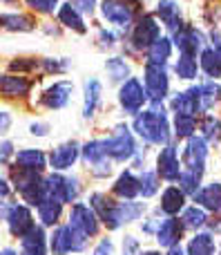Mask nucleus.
Returning <instances> with one entry per match:
<instances>
[{
    "instance_id": "bf43d9fd",
    "label": "nucleus",
    "mask_w": 221,
    "mask_h": 255,
    "mask_svg": "<svg viewBox=\"0 0 221 255\" xmlns=\"http://www.w3.org/2000/svg\"><path fill=\"white\" fill-rule=\"evenodd\" d=\"M20 255H29V253H20Z\"/></svg>"
},
{
    "instance_id": "aec40b11",
    "label": "nucleus",
    "mask_w": 221,
    "mask_h": 255,
    "mask_svg": "<svg viewBox=\"0 0 221 255\" xmlns=\"http://www.w3.org/2000/svg\"><path fill=\"white\" fill-rule=\"evenodd\" d=\"M154 16L163 22V27L170 31V34H177L186 22L181 18V4L177 0H159L154 9Z\"/></svg>"
},
{
    "instance_id": "1a4fd4ad",
    "label": "nucleus",
    "mask_w": 221,
    "mask_h": 255,
    "mask_svg": "<svg viewBox=\"0 0 221 255\" xmlns=\"http://www.w3.org/2000/svg\"><path fill=\"white\" fill-rule=\"evenodd\" d=\"M67 224L74 226V229L78 231L80 235H85L87 240H94L101 233L103 222L98 220L96 211H94L89 204L76 202V204H72L70 211H67Z\"/></svg>"
},
{
    "instance_id": "6ab92c4d",
    "label": "nucleus",
    "mask_w": 221,
    "mask_h": 255,
    "mask_svg": "<svg viewBox=\"0 0 221 255\" xmlns=\"http://www.w3.org/2000/svg\"><path fill=\"white\" fill-rule=\"evenodd\" d=\"M72 94H74V83L72 81H56L49 88H45V92L40 94V103L47 110H63L70 103Z\"/></svg>"
},
{
    "instance_id": "58836bf2",
    "label": "nucleus",
    "mask_w": 221,
    "mask_h": 255,
    "mask_svg": "<svg viewBox=\"0 0 221 255\" xmlns=\"http://www.w3.org/2000/svg\"><path fill=\"white\" fill-rule=\"evenodd\" d=\"M139 181H141V197L143 199H152L159 195L161 190V177L156 175V170H150V168H143L139 172Z\"/></svg>"
},
{
    "instance_id": "39448f33",
    "label": "nucleus",
    "mask_w": 221,
    "mask_h": 255,
    "mask_svg": "<svg viewBox=\"0 0 221 255\" xmlns=\"http://www.w3.org/2000/svg\"><path fill=\"white\" fill-rule=\"evenodd\" d=\"M89 240L80 235L74 226L65 224L52 229L49 233V255H72V253H83L87 249Z\"/></svg>"
},
{
    "instance_id": "c03bdc74",
    "label": "nucleus",
    "mask_w": 221,
    "mask_h": 255,
    "mask_svg": "<svg viewBox=\"0 0 221 255\" xmlns=\"http://www.w3.org/2000/svg\"><path fill=\"white\" fill-rule=\"evenodd\" d=\"M40 67V58H13L7 65L9 72H34Z\"/></svg>"
},
{
    "instance_id": "5fc2aeb1",
    "label": "nucleus",
    "mask_w": 221,
    "mask_h": 255,
    "mask_svg": "<svg viewBox=\"0 0 221 255\" xmlns=\"http://www.w3.org/2000/svg\"><path fill=\"white\" fill-rule=\"evenodd\" d=\"M208 45H213V47L221 54V29H213V31H210V43Z\"/></svg>"
},
{
    "instance_id": "a18cd8bd",
    "label": "nucleus",
    "mask_w": 221,
    "mask_h": 255,
    "mask_svg": "<svg viewBox=\"0 0 221 255\" xmlns=\"http://www.w3.org/2000/svg\"><path fill=\"white\" fill-rule=\"evenodd\" d=\"M112 172H114V161H112L110 157L94 163V166L89 168V175H92L94 179H107V177H112Z\"/></svg>"
},
{
    "instance_id": "09e8293b",
    "label": "nucleus",
    "mask_w": 221,
    "mask_h": 255,
    "mask_svg": "<svg viewBox=\"0 0 221 255\" xmlns=\"http://www.w3.org/2000/svg\"><path fill=\"white\" fill-rule=\"evenodd\" d=\"M16 152L18 150H13V141L2 139V143H0V163L7 168L11 163V157H16Z\"/></svg>"
},
{
    "instance_id": "412c9836",
    "label": "nucleus",
    "mask_w": 221,
    "mask_h": 255,
    "mask_svg": "<svg viewBox=\"0 0 221 255\" xmlns=\"http://www.w3.org/2000/svg\"><path fill=\"white\" fill-rule=\"evenodd\" d=\"M34 88V81L25 74H2L0 76V92L4 99H25Z\"/></svg>"
},
{
    "instance_id": "bb28decb",
    "label": "nucleus",
    "mask_w": 221,
    "mask_h": 255,
    "mask_svg": "<svg viewBox=\"0 0 221 255\" xmlns=\"http://www.w3.org/2000/svg\"><path fill=\"white\" fill-rule=\"evenodd\" d=\"M58 22L63 27H67V29L76 31V34H87V25H85L83 13L76 7H72V2L61 4V9H58Z\"/></svg>"
},
{
    "instance_id": "4c0bfd02",
    "label": "nucleus",
    "mask_w": 221,
    "mask_h": 255,
    "mask_svg": "<svg viewBox=\"0 0 221 255\" xmlns=\"http://www.w3.org/2000/svg\"><path fill=\"white\" fill-rule=\"evenodd\" d=\"M119 213H121V224L128 226V224H134V222H139L141 217H146L147 213V204L143 202H121L119 204Z\"/></svg>"
},
{
    "instance_id": "cd10ccee",
    "label": "nucleus",
    "mask_w": 221,
    "mask_h": 255,
    "mask_svg": "<svg viewBox=\"0 0 221 255\" xmlns=\"http://www.w3.org/2000/svg\"><path fill=\"white\" fill-rule=\"evenodd\" d=\"M181 222L186 226V231H192V233H199V231H206L210 224V213L204 211L201 206H188L186 211L181 213Z\"/></svg>"
},
{
    "instance_id": "3c124183",
    "label": "nucleus",
    "mask_w": 221,
    "mask_h": 255,
    "mask_svg": "<svg viewBox=\"0 0 221 255\" xmlns=\"http://www.w3.org/2000/svg\"><path fill=\"white\" fill-rule=\"evenodd\" d=\"M92 255H114V242L110 238H101L94 247Z\"/></svg>"
},
{
    "instance_id": "6e6552de",
    "label": "nucleus",
    "mask_w": 221,
    "mask_h": 255,
    "mask_svg": "<svg viewBox=\"0 0 221 255\" xmlns=\"http://www.w3.org/2000/svg\"><path fill=\"white\" fill-rule=\"evenodd\" d=\"M116 99H119V106H121V110H123V115H128V117H139L146 110L147 103H150L146 85H143V81L137 79V76L128 79L121 85Z\"/></svg>"
},
{
    "instance_id": "ddd939ff",
    "label": "nucleus",
    "mask_w": 221,
    "mask_h": 255,
    "mask_svg": "<svg viewBox=\"0 0 221 255\" xmlns=\"http://www.w3.org/2000/svg\"><path fill=\"white\" fill-rule=\"evenodd\" d=\"M168 108L172 115H190L199 119L204 115V106H201V90L199 85H190L188 90L174 92L168 99Z\"/></svg>"
},
{
    "instance_id": "f8f14e48",
    "label": "nucleus",
    "mask_w": 221,
    "mask_h": 255,
    "mask_svg": "<svg viewBox=\"0 0 221 255\" xmlns=\"http://www.w3.org/2000/svg\"><path fill=\"white\" fill-rule=\"evenodd\" d=\"M156 175L161 177V181H168V184H179V177L183 172V163H181V154L179 148L174 143L163 145L156 154Z\"/></svg>"
},
{
    "instance_id": "7ed1b4c3",
    "label": "nucleus",
    "mask_w": 221,
    "mask_h": 255,
    "mask_svg": "<svg viewBox=\"0 0 221 255\" xmlns=\"http://www.w3.org/2000/svg\"><path fill=\"white\" fill-rule=\"evenodd\" d=\"M105 148H107V157L114 163H132V159L141 150L137 145L134 130L128 124H116L112 128V134L105 136Z\"/></svg>"
},
{
    "instance_id": "79ce46f5",
    "label": "nucleus",
    "mask_w": 221,
    "mask_h": 255,
    "mask_svg": "<svg viewBox=\"0 0 221 255\" xmlns=\"http://www.w3.org/2000/svg\"><path fill=\"white\" fill-rule=\"evenodd\" d=\"M40 70L45 74H65L70 70L67 58H40Z\"/></svg>"
},
{
    "instance_id": "423d86ee",
    "label": "nucleus",
    "mask_w": 221,
    "mask_h": 255,
    "mask_svg": "<svg viewBox=\"0 0 221 255\" xmlns=\"http://www.w3.org/2000/svg\"><path fill=\"white\" fill-rule=\"evenodd\" d=\"M2 220L7 224V231L11 238H25L31 229L36 226L34 213H31V206H27L25 202H2Z\"/></svg>"
},
{
    "instance_id": "37998d69",
    "label": "nucleus",
    "mask_w": 221,
    "mask_h": 255,
    "mask_svg": "<svg viewBox=\"0 0 221 255\" xmlns=\"http://www.w3.org/2000/svg\"><path fill=\"white\" fill-rule=\"evenodd\" d=\"M22 2L36 13H58L61 9V0H22Z\"/></svg>"
},
{
    "instance_id": "dca6fc26",
    "label": "nucleus",
    "mask_w": 221,
    "mask_h": 255,
    "mask_svg": "<svg viewBox=\"0 0 221 255\" xmlns=\"http://www.w3.org/2000/svg\"><path fill=\"white\" fill-rule=\"evenodd\" d=\"M183 235H186V226H183L181 217H163L154 240H156V244H159V249H163V251L168 253L170 249L181 247Z\"/></svg>"
},
{
    "instance_id": "7c9ffc66",
    "label": "nucleus",
    "mask_w": 221,
    "mask_h": 255,
    "mask_svg": "<svg viewBox=\"0 0 221 255\" xmlns=\"http://www.w3.org/2000/svg\"><path fill=\"white\" fill-rule=\"evenodd\" d=\"M199 67H201V72L208 76V81L221 79V54L213 45H208V47L199 54Z\"/></svg>"
},
{
    "instance_id": "de8ad7c7",
    "label": "nucleus",
    "mask_w": 221,
    "mask_h": 255,
    "mask_svg": "<svg viewBox=\"0 0 221 255\" xmlns=\"http://www.w3.org/2000/svg\"><path fill=\"white\" fill-rule=\"evenodd\" d=\"M143 247H141V240H137L134 235H125L123 238V253L121 255H141Z\"/></svg>"
},
{
    "instance_id": "2eb2a0df",
    "label": "nucleus",
    "mask_w": 221,
    "mask_h": 255,
    "mask_svg": "<svg viewBox=\"0 0 221 255\" xmlns=\"http://www.w3.org/2000/svg\"><path fill=\"white\" fill-rule=\"evenodd\" d=\"M172 43L179 49V54H188V56H195V58L208 47L204 31L197 29L195 25H183L177 34H172Z\"/></svg>"
},
{
    "instance_id": "c756f323",
    "label": "nucleus",
    "mask_w": 221,
    "mask_h": 255,
    "mask_svg": "<svg viewBox=\"0 0 221 255\" xmlns=\"http://www.w3.org/2000/svg\"><path fill=\"white\" fill-rule=\"evenodd\" d=\"M172 49L174 43L170 36H161L154 45L146 52V63H152V65H168V61L172 58Z\"/></svg>"
},
{
    "instance_id": "f257e3e1",
    "label": "nucleus",
    "mask_w": 221,
    "mask_h": 255,
    "mask_svg": "<svg viewBox=\"0 0 221 255\" xmlns=\"http://www.w3.org/2000/svg\"><path fill=\"white\" fill-rule=\"evenodd\" d=\"M132 130L147 145H159V148L170 145L174 132H172V124H170V117H168V103L152 101L141 115L134 117Z\"/></svg>"
},
{
    "instance_id": "f704fd0d",
    "label": "nucleus",
    "mask_w": 221,
    "mask_h": 255,
    "mask_svg": "<svg viewBox=\"0 0 221 255\" xmlns=\"http://www.w3.org/2000/svg\"><path fill=\"white\" fill-rule=\"evenodd\" d=\"M201 90V106H204V117L210 115V110L221 103V83L219 81H206L199 85Z\"/></svg>"
},
{
    "instance_id": "13d9d810",
    "label": "nucleus",
    "mask_w": 221,
    "mask_h": 255,
    "mask_svg": "<svg viewBox=\"0 0 221 255\" xmlns=\"http://www.w3.org/2000/svg\"><path fill=\"white\" fill-rule=\"evenodd\" d=\"M0 255H18V253H16V251H13V249H11V247H4V249H2V251H0Z\"/></svg>"
},
{
    "instance_id": "20e7f679",
    "label": "nucleus",
    "mask_w": 221,
    "mask_h": 255,
    "mask_svg": "<svg viewBox=\"0 0 221 255\" xmlns=\"http://www.w3.org/2000/svg\"><path fill=\"white\" fill-rule=\"evenodd\" d=\"M161 25H159V18L154 13H143L137 22H134L132 31L128 36V47L130 54H141L147 52L156 40L161 38Z\"/></svg>"
},
{
    "instance_id": "a211bd4d",
    "label": "nucleus",
    "mask_w": 221,
    "mask_h": 255,
    "mask_svg": "<svg viewBox=\"0 0 221 255\" xmlns=\"http://www.w3.org/2000/svg\"><path fill=\"white\" fill-rule=\"evenodd\" d=\"M112 195L119 197L121 202H134L137 197H141V181L134 168H125L119 172V177L112 184Z\"/></svg>"
},
{
    "instance_id": "4be33fe9",
    "label": "nucleus",
    "mask_w": 221,
    "mask_h": 255,
    "mask_svg": "<svg viewBox=\"0 0 221 255\" xmlns=\"http://www.w3.org/2000/svg\"><path fill=\"white\" fill-rule=\"evenodd\" d=\"M13 166L22 168V170H34V172H45L49 166V154L40 148H22L13 157Z\"/></svg>"
},
{
    "instance_id": "4468645a",
    "label": "nucleus",
    "mask_w": 221,
    "mask_h": 255,
    "mask_svg": "<svg viewBox=\"0 0 221 255\" xmlns=\"http://www.w3.org/2000/svg\"><path fill=\"white\" fill-rule=\"evenodd\" d=\"M80 157H83V143L74 139L63 141L49 152V168H52V172H67L76 166Z\"/></svg>"
},
{
    "instance_id": "8fccbe9b",
    "label": "nucleus",
    "mask_w": 221,
    "mask_h": 255,
    "mask_svg": "<svg viewBox=\"0 0 221 255\" xmlns=\"http://www.w3.org/2000/svg\"><path fill=\"white\" fill-rule=\"evenodd\" d=\"M67 2H72V7H76L83 16H92L96 11V0H67Z\"/></svg>"
},
{
    "instance_id": "e433bc0d",
    "label": "nucleus",
    "mask_w": 221,
    "mask_h": 255,
    "mask_svg": "<svg viewBox=\"0 0 221 255\" xmlns=\"http://www.w3.org/2000/svg\"><path fill=\"white\" fill-rule=\"evenodd\" d=\"M80 159H83L89 168H92L94 163L107 159L105 139H89V141H85V143H83V157H80Z\"/></svg>"
},
{
    "instance_id": "0eeeda50",
    "label": "nucleus",
    "mask_w": 221,
    "mask_h": 255,
    "mask_svg": "<svg viewBox=\"0 0 221 255\" xmlns=\"http://www.w3.org/2000/svg\"><path fill=\"white\" fill-rule=\"evenodd\" d=\"M208 157H210V143L201 134H195L188 141H183V148H181L183 170L204 177L206 170H208Z\"/></svg>"
},
{
    "instance_id": "052dcab7",
    "label": "nucleus",
    "mask_w": 221,
    "mask_h": 255,
    "mask_svg": "<svg viewBox=\"0 0 221 255\" xmlns=\"http://www.w3.org/2000/svg\"><path fill=\"white\" fill-rule=\"evenodd\" d=\"M217 255H221V253H217Z\"/></svg>"
},
{
    "instance_id": "a19ab883",
    "label": "nucleus",
    "mask_w": 221,
    "mask_h": 255,
    "mask_svg": "<svg viewBox=\"0 0 221 255\" xmlns=\"http://www.w3.org/2000/svg\"><path fill=\"white\" fill-rule=\"evenodd\" d=\"M177 186L188 195V197H195V195L201 190V186H204V177H201V175H195V172L183 170L181 177H179V184H177Z\"/></svg>"
},
{
    "instance_id": "393cba45",
    "label": "nucleus",
    "mask_w": 221,
    "mask_h": 255,
    "mask_svg": "<svg viewBox=\"0 0 221 255\" xmlns=\"http://www.w3.org/2000/svg\"><path fill=\"white\" fill-rule=\"evenodd\" d=\"M217 251H219L217 235L210 233V231H199L186 244V255H217Z\"/></svg>"
},
{
    "instance_id": "f03ea898",
    "label": "nucleus",
    "mask_w": 221,
    "mask_h": 255,
    "mask_svg": "<svg viewBox=\"0 0 221 255\" xmlns=\"http://www.w3.org/2000/svg\"><path fill=\"white\" fill-rule=\"evenodd\" d=\"M141 9H143V0H101V4H98L103 20L107 25H112L114 29H119L121 34L128 36L132 31L134 22L146 13Z\"/></svg>"
},
{
    "instance_id": "49530a36",
    "label": "nucleus",
    "mask_w": 221,
    "mask_h": 255,
    "mask_svg": "<svg viewBox=\"0 0 221 255\" xmlns=\"http://www.w3.org/2000/svg\"><path fill=\"white\" fill-rule=\"evenodd\" d=\"M96 43H98V47L101 49H112L116 45V31L114 29H105V27H98Z\"/></svg>"
},
{
    "instance_id": "72a5a7b5",
    "label": "nucleus",
    "mask_w": 221,
    "mask_h": 255,
    "mask_svg": "<svg viewBox=\"0 0 221 255\" xmlns=\"http://www.w3.org/2000/svg\"><path fill=\"white\" fill-rule=\"evenodd\" d=\"M197 117L190 115H172V132L177 141H188L197 134Z\"/></svg>"
},
{
    "instance_id": "5701e85b",
    "label": "nucleus",
    "mask_w": 221,
    "mask_h": 255,
    "mask_svg": "<svg viewBox=\"0 0 221 255\" xmlns=\"http://www.w3.org/2000/svg\"><path fill=\"white\" fill-rule=\"evenodd\" d=\"M20 249H22V253H29V255H47L49 235L45 231V226L36 224L25 238H20Z\"/></svg>"
},
{
    "instance_id": "c9c22d12",
    "label": "nucleus",
    "mask_w": 221,
    "mask_h": 255,
    "mask_svg": "<svg viewBox=\"0 0 221 255\" xmlns=\"http://www.w3.org/2000/svg\"><path fill=\"white\" fill-rule=\"evenodd\" d=\"M105 70L107 76L112 79V83H121L123 85L128 79H132V70H130V63L121 56H112L105 61Z\"/></svg>"
},
{
    "instance_id": "603ef678",
    "label": "nucleus",
    "mask_w": 221,
    "mask_h": 255,
    "mask_svg": "<svg viewBox=\"0 0 221 255\" xmlns=\"http://www.w3.org/2000/svg\"><path fill=\"white\" fill-rule=\"evenodd\" d=\"M49 124H45V121H34V124L29 126V134L31 136H47L49 134Z\"/></svg>"
},
{
    "instance_id": "b1692460",
    "label": "nucleus",
    "mask_w": 221,
    "mask_h": 255,
    "mask_svg": "<svg viewBox=\"0 0 221 255\" xmlns=\"http://www.w3.org/2000/svg\"><path fill=\"white\" fill-rule=\"evenodd\" d=\"M36 215H38L40 226H45V229H56V226H61V220H63V215H65V204L58 202V199L45 197L43 204L36 208Z\"/></svg>"
},
{
    "instance_id": "473e14b6",
    "label": "nucleus",
    "mask_w": 221,
    "mask_h": 255,
    "mask_svg": "<svg viewBox=\"0 0 221 255\" xmlns=\"http://www.w3.org/2000/svg\"><path fill=\"white\" fill-rule=\"evenodd\" d=\"M199 132L206 141L210 143V148H217L221 143V119L217 115H206L199 121Z\"/></svg>"
},
{
    "instance_id": "9d476101",
    "label": "nucleus",
    "mask_w": 221,
    "mask_h": 255,
    "mask_svg": "<svg viewBox=\"0 0 221 255\" xmlns=\"http://www.w3.org/2000/svg\"><path fill=\"white\" fill-rule=\"evenodd\" d=\"M143 85L147 90L150 103H165L170 99V72L168 65H152L146 63L143 67Z\"/></svg>"
},
{
    "instance_id": "6e6d98bb",
    "label": "nucleus",
    "mask_w": 221,
    "mask_h": 255,
    "mask_svg": "<svg viewBox=\"0 0 221 255\" xmlns=\"http://www.w3.org/2000/svg\"><path fill=\"white\" fill-rule=\"evenodd\" d=\"M141 255H168V253H163V249H146Z\"/></svg>"
},
{
    "instance_id": "f3484780",
    "label": "nucleus",
    "mask_w": 221,
    "mask_h": 255,
    "mask_svg": "<svg viewBox=\"0 0 221 255\" xmlns=\"http://www.w3.org/2000/svg\"><path fill=\"white\" fill-rule=\"evenodd\" d=\"M188 195L179 188L177 184H170L168 188L161 193L159 206L154 208V215H165V217H179V213L186 211Z\"/></svg>"
},
{
    "instance_id": "a878e982",
    "label": "nucleus",
    "mask_w": 221,
    "mask_h": 255,
    "mask_svg": "<svg viewBox=\"0 0 221 255\" xmlns=\"http://www.w3.org/2000/svg\"><path fill=\"white\" fill-rule=\"evenodd\" d=\"M101 101H103V83L96 76H92L83 85V117L85 119H92L96 115Z\"/></svg>"
},
{
    "instance_id": "c85d7f7f",
    "label": "nucleus",
    "mask_w": 221,
    "mask_h": 255,
    "mask_svg": "<svg viewBox=\"0 0 221 255\" xmlns=\"http://www.w3.org/2000/svg\"><path fill=\"white\" fill-rule=\"evenodd\" d=\"M2 29L13 31V34H25V31L36 29V20L22 11H4L2 13Z\"/></svg>"
},
{
    "instance_id": "4d7b16f0",
    "label": "nucleus",
    "mask_w": 221,
    "mask_h": 255,
    "mask_svg": "<svg viewBox=\"0 0 221 255\" xmlns=\"http://www.w3.org/2000/svg\"><path fill=\"white\" fill-rule=\"evenodd\" d=\"M168 255H186V249H181V247H177V249H170Z\"/></svg>"
},
{
    "instance_id": "ea45409f",
    "label": "nucleus",
    "mask_w": 221,
    "mask_h": 255,
    "mask_svg": "<svg viewBox=\"0 0 221 255\" xmlns=\"http://www.w3.org/2000/svg\"><path fill=\"white\" fill-rule=\"evenodd\" d=\"M83 193V181L78 175H67L65 172V186H63V202L65 204H76Z\"/></svg>"
},
{
    "instance_id": "864d4df0",
    "label": "nucleus",
    "mask_w": 221,
    "mask_h": 255,
    "mask_svg": "<svg viewBox=\"0 0 221 255\" xmlns=\"http://www.w3.org/2000/svg\"><path fill=\"white\" fill-rule=\"evenodd\" d=\"M9 126H11V115L7 110H2L0 112V134H7Z\"/></svg>"
},
{
    "instance_id": "2f4dec72",
    "label": "nucleus",
    "mask_w": 221,
    "mask_h": 255,
    "mask_svg": "<svg viewBox=\"0 0 221 255\" xmlns=\"http://www.w3.org/2000/svg\"><path fill=\"white\" fill-rule=\"evenodd\" d=\"M172 70H174V74H177V79L179 81H195L197 76H199V61H197L195 56H188V54H179V58L174 61V65H172Z\"/></svg>"
},
{
    "instance_id": "9b49d317",
    "label": "nucleus",
    "mask_w": 221,
    "mask_h": 255,
    "mask_svg": "<svg viewBox=\"0 0 221 255\" xmlns=\"http://www.w3.org/2000/svg\"><path fill=\"white\" fill-rule=\"evenodd\" d=\"M87 204L96 211L98 220L103 222V226H105L107 231H121L123 229V224H121V213H119V204L114 199V195H107L103 193V190H94L92 195H89Z\"/></svg>"
}]
</instances>
